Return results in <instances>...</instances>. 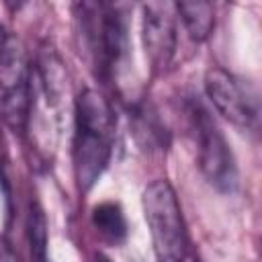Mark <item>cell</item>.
I'll list each match as a JSON object with an SVG mask.
<instances>
[{
    "label": "cell",
    "instance_id": "1",
    "mask_svg": "<svg viewBox=\"0 0 262 262\" xmlns=\"http://www.w3.org/2000/svg\"><path fill=\"white\" fill-rule=\"evenodd\" d=\"M74 119V176L78 188L88 192L111 162L117 117L108 98L94 88H86L76 98Z\"/></svg>",
    "mask_w": 262,
    "mask_h": 262
},
{
    "label": "cell",
    "instance_id": "2",
    "mask_svg": "<svg viewBox=\"0 0 262 262\" xmlns=\"http://www.w3.org/2000/svg\"><path fill=\"white\" fill-rule=\"evenodd\" d=\"M76 20L84 47L94 57L102 76H115L129 57L127 16L119 6L82 2L76 6Z\"/></svg>",
    "mask_w": 262,
    "mask_h": 262
},
{
    "label": "cell",
    "instance_id": "3",
    "mask_svg": "<svg viewBox=\"0 0 262 262\" xmlns=\"http://www.w3.org/2000/svg\"><path fill=\"white\" fill-rule=\"evenodd\" d=\"M156 262H180L190 252L188 231L178 196L168 180H154L141 194Z\"/></svg>",
    "mask_w": 262,
    "mask_h": 262
},
{
    "label": "cell",
    "instance_id": "4",
    "mask_svg": "<svg viewBox=\"0 0 262 262\" xmlns=\"http://www.w3.org/2000/svg\"><path fill=\"white\" fill-rule=\"evenodd\" d=\"M188 121L194 135L199 151L196 158L203 176L219 192H233L237 188V166L217 121L196 98L188 100Z\"/></svg>",
    "mask_w": 262,
    "mask_h": 262
},
{
    "label": "cell",
    "instance_id": "5",
    "mask_svg": "<svg viewBox=\"0 0 262 262\" xmlns=\"http://www.w3.org/2000/svg\"><path fill=\"white\" fill-rule=\"evenodd\" d=\"M0 92L6 123L23 133L33 108V70L27 49L10 35L0 47Z\"/></svg>",
    "mask_w": 262,
    "mask_h": 262
},
{
    "label": "cell",
    "instance_id": "6",
    "mask_svg": "<svg viewBox=\"0 0 262 262\" xmlns=\"http://www.w3.org/2000/svg\"><path fill=\"white\" fill-rule=\"evenodd\" d=\"M205 92L215 111L242 129H256L260 119V106H258V94L254 88L227 70L213 66L205 74Z\"/></svg>",
    "mask_w": 262,
    "mask_h": 262
},
{
    "label": "cell",
    "instance_id": "7",
    "mask_svg": "<svg viewBox=\"0 0 262 262\" xmlns=\"http://www.w3.org/2000/svg\"><path fill=\"white\" fill-rule=\"evenodd\" d=\"M141 14V39L145 55L156 72L170 66L176 53V10L168 2L143 4Z\"/></svg>",
    "mask_w": 262,
    "mask_h": 262
},
{
    "label": "cell",
    "instance_id": "8",
    "mask_svg": "<svg viewBox=\"0 0 262 262\" xmlns=\"http://www.w3.org/2000/svg\"><path fill=\"white\" fill-rule=\"evenodd\" d=\"M92 227L98 231V235L108 242L111 246H119L127 237V219L125 211L117 201H102L92 209L90 215Z\"/></svg>",
    "mask_w": 262,
    "mask_h": 262
},
{
    "label": "cell",
    "instance_id": "9",
    "mask_svg": "<svg viewBox=\"0 0 262 262\" xmlns=\"http://www.w3.org/2000/svg\"><path fill=\"white\" fill-rule=\"evenodd\" d=\"M176 14L180 16L188 37L196 43H203L209 39L213 27H215V8L211 2H176L174 4Z\"/></svg>",
    "mask_w": 262,
    "mask_h": 262
},
{
    "label": "cell",
    "instance_id": "10",
    "mask_svg": "<svg viewBox=\"0 0 262 262\" xmlns=\"http://www.w3.org/2000/svg\"><path fill=\"white\" fill-rule=\"evenodd\" d=\"M27 233L31 256L35 262H47V219L39 203H31L27 217Z\"/></svg>",
    "mask_w": 262,
    "mask_h": 262
},
{
    "label": "cell",
    "instance_id": "11",
    "mask_svg": "<svg viewBox=\"0 0 262 262\" xmlns=\"http://www.w3.org/2000/svg\"><path fill=\"white\" fill-rule=\"evenodd\" d=\"M180 262H199V258H196V254L190 250V252H188V254H186V256H184Z\"/></svg>",
    "mask_w": 262,
    "mask_h": 262
},
{
    "label": "cell",
    "instance_id": "12",
    "mask_svg": "<svg viewBox=\"0 0 262 262\" xmlns=\"http://www.w3.org/2000/svg\"><path fill=\"white\" fill-rule=\"evenodd\" d=\"M6 39H8V35H6V31H4V27L0 25V47L4 45V41H6Z\"/></svg>",
    "mask_w": 262,
    "mask_h": 262
},
{
    "label": "cell",
    "instance_id": "13",
    "mask_svg": "<svg viewBox=\"0 0 262 262\" xmlns=\"http://www.w3.org/2000/svg\"><path fill=\"white\" fill-rule=\"evenodd\" d=\"M96 262H113V260H108L106 256H96Z\"/></svg>",
    "mask_w": 262,
    "mask_h": 262
},
{
    "label": "cell",
    "instance_id": "14",
    "mask_svg": "<svg viewBox=\"0 0 262 262\" xmlns=\"http://www.w3.org/2000/svg\"><path fill=\"white\" fill-rule=\"evenodd\" d=\"M0 145H2V137H0Z\"/></svg>",
    "mask_w": 262,
    "mask_h": 262
}]
</instances>
